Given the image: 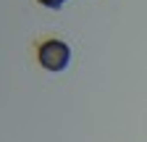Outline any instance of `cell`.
<instances>
[{
	"label": "cell",
	"mask_w": 147,
	"mask_h": 142,
	"mask_svg": "<svg viewBox=\"0 0 147 142\" xmlns=\"http://www.w3.org/2000/svg\"><path fill=\"white\" fill-rule=\"evenodd\" d=\"M37 58H40V66L47 71H63L71 61V50L63 40H47L40 45Z\"/></svg>",
	"instance_id": "obj_1"
},
{
	"label": "cell",
	"mask_w": 147,
	"mask_h": 142,
	"mask_svg": "<svg viewBox=\"0 0 147 142\" xmlns=\"http://www.w3.org/2000/svg\"><path fill=\"white\" fill-rule=\"evenodd\" d=\"M37 3H40V5H45V8H50V11H61L66 0H37Z\"/></svg>",
	"instance_id": "obj_2"
}]
</instances>
